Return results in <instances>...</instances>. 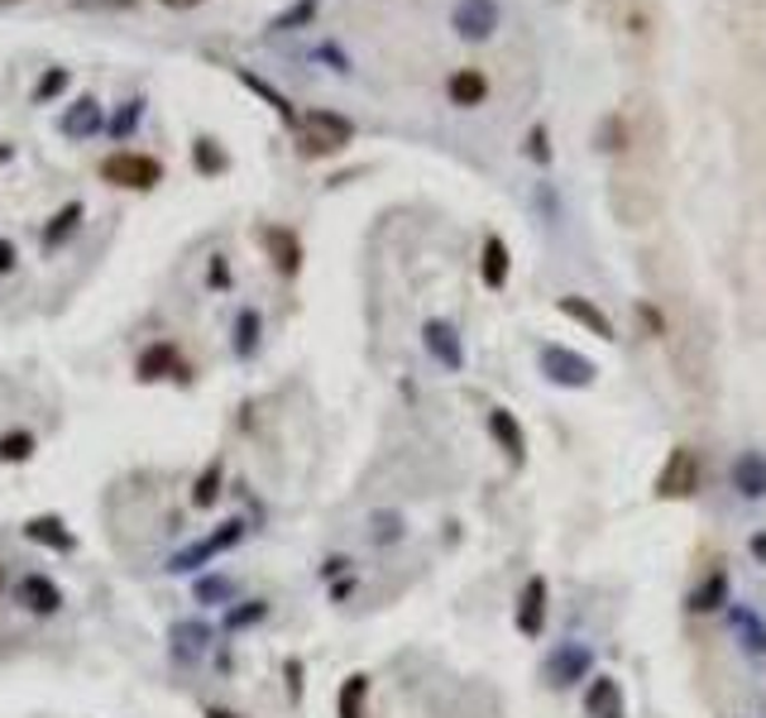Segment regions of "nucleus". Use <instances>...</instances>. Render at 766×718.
<instances>
[{"mask_svg":"<svg viewBox=\"0 0 766 718\" xmlns=\"http://www.w3.org/2000/svg\"><path fill=\"white\" fill-rule=\"evenodd\" d=\"M245 532H249V527H245V518H226V522H220V527H216V532H212V537L192 541V547H187V551H178V555H173V565H168V570H178V574H192V570H206V565H212V561H216V555H226L230 547H239V541H245Z\"/></svg>","mask_w":766,"mask_h":718,"instance_id":"obj_4","label":"nucleus"},{"mask_svg":"<svg viewBox=\"0 0 766 718\" xmlns=\"http://www.w3.org/2000/svg\"><path fill=\"white\" fill-rule=\"evenodd\" d=\"M733 628H738V637H743V651L753 661H762L766 657V622L757 618V613H747V609H738L733 613Z\"/></svg>","mask_w":766,"mask_h":718,"instance_id":"obj_25","label":"nucleus"},{"mask_svg":"<svg viewBox=\"0 0 766 718\" xmlns=\"http://www.w3.org/2000/svg\"><path fill=\"white\" fill-rule=\"evenodd\" d=\"M0 6H20V0H0Z\"/></svg>","mask_w":766,"mask_h":718,"instance_id":"obj_47","label":"nucleus"},{"mask_svg":"<svg viewBox=\"0 0 766 718\" xmlns=\"http://www.w3.org/2000/svg\"><path fill=\"white\" fill-rule=\"evenodd\" d=\"M10 594H14V603H20V609L39 613V618H53L62 609V589L48 580V574H20V580L10 584Z\"/></svg>","mask_w":766,"mask_h":718,"instance_id":"obj_8","label":"nucleus"},{"mask_svg":"<svg viewBox=\"0 0 766 718\" xmlns=\"http://www.w3.org/2000/svg\"><path fill=\"white\" fill-rule=\"evenodd\" d=\"M192 164H197L202 178H220V173L230 168V154L220 149V144H216L212 135H202L197 144H192Z\"/></svg>","mask_w":766,"mask_h":718,"instance_id":"obj_23","label":"nucleus"},{"mask_svg":"<svg viewBox=\"0 0 766 718\" xmlns=\"http://www.w3.org/2000/svg\"><path fill=\"white\" fill-rule=\"evenodd\" d=\"M0 589H10V580H6V570H0Z\"/></svg>","mask_w":766,"mask_h":718,"instance_id":"obj_46","label":"nucleus"},{"mask_svg":"<svg viewBox=\"0 0 766 718\" xmlns=\"http://www.w3.org/2000/svg\"><path fill=\"white\" fill-rule=\"evenodd\" d=\"M350 139H355V125L345 116H335V110H307V116H297L302 158H331V154H341Z\"/></svg>","mask_w":766,"mask_h":718,"instance_id":"obj_1","label":"nucleus"},{"mask_svg":"<svg viewBox=\"0 0 766 718\" xmlns=\"http://www.w3.org/2000/svg\"><path fill=\"white\" fill-rule=\"evenodd\" d=\"M10 158H14V144H0V168H6Z\"/></svg>","mask_w":766,"mask_h":718,"instance_id":"obj_44","label":"nucleus"},{"mask_svg":"<svg viewBox=\"0 0 766 718\" xmlns=\"http://www.w3.org/2000/svg\"><path fill=\"white\" fill-rule=\"evenodd\" d=\"M422 341H426V350H431V360L445 364L451 374L465 370V345H460V335H455L451 322H426V326H422Z\"/></svg>","mask_w":766,"mask_h":718,"instance_id":"obj_14","label":"nucleus"},{"mask_svg":"<svg viewBox=\"0 0 766 718\" xmlns=\"http://www.w3.org/2000/svg\"><path fill=\"white\" fill-rule=\"evenodd\" d=\"M82 216H87V206H82V201L58 206V212H53V220H48V230H43V249L68 245V239L77 235V226H82Z\"/></svg>","mask_w":766,"mask_h":718,"instance_id":"obj_20","label":"nucleus"},{"mask_svg":"<svg viewBox=\"0 0 766 718\" xmlns=\"http://www.w3.org/2000/svg\"><path fill=\"white\" fill-rule=\"evenodd\" d=\"M24 537L39 541V547H53V551H72L77 547V537L62 527V518H29L24 522Z\"/></svg>","mask_w":766,"mask_h":718,"instance_id":"obj_22","label":"nucleus"},{"mask_svg":"<svg viewBox=\"0 0 766 718\" xmlns=\"http://www.w3.org/2000/svg\"><path fill=\"white\" fill-rule=\"evenodd\" d=\"M527 158H532V164H541L547 168L551 164V135H547V125H532V130H527Z\"/></svg>","mask_w":766,"mask_h":718,"instance_id":"obj_34","label":"nucleus"},{"mask_svg":"<svg viewBox=\"0 0 766 718\" xmlns=\"http://www.w3.org/2000/svg\"><path fill=\"white\" fill-rule=\"evenodd\" d=\"M106 6H135V0H106Z\"/></svg>","mask_w":766,"mask_h":718,"instance_id":"obj_45","label":"nucleus"},{"mask_svg":"<svg viewBox=\"0 0 766 718\" xmlns=\"http://www.w3.org/2000/svg\"><path fill=\"white\" fill-rule=\"evenodd\" d=\"M173 642H178L173 651H178V657L187 661V657H202L206 642H212V632L197 628V622H178V628H173Z\"/></svg>","mask_w":766,"mask_h":718,"instance_id":"obj_29","label":"nucleus"},{"mask_svg":"<svg viewBox=\"0 0 766 718\" xmlns=\"http://www.w3.org/2000/svg\"><path fill=\"white\" fill-rule=\"evenodd\" d=\"M541 374H547L551 383H561V388H589V383L599 378L595 360H585L580 350H570V345H547L541 350Z\"/></svg>","mask_w":766,"mask_h":718,"instance_id":"obj_5","label":"nucleus"},{"mask_svg":"<svg viewBox=\"0 0 766 718\" xmlns=\"http://www.w3.org/2000/svg\"><path fill=\"white\" fill-rule=\"evenodd\" d=\"M259 245H264V254L274 259V268L283 278H297V268H302V239L287 230V226H264L259 230Z\"/></svg>","mask_w":766,"mask_h":718,"instance_id":"obj_11","label":"nucleus"},{"mask_svg":"<svg viewBox=\"0 0 766 718\" xmlns=\"http://www.w3.org/2000/svg\"><path fill=\"white\" fill-rule=\"evenodd\" d=\"M556 307H561V312L570 316V322H580L585 331H595L599 341H618V331H613V322H609V312H599L589 297H574V293H570V297L556 302Z\"/></svg>","mask_w":766,"mask_h":718,"instance_id":"obj_16","label":"nucleus"},{"mask_svg":"<svg viewBox=\"0 0 766 718\" xmlns=\"http://www.w3.org/2000/svg\"><path fill=\"white\" fill-rule=\"evenodd\" d=\"M287 695H302V661H287Z\"/></svg>","mask_w":766,"mask_h":718,"instance_id":"obj_37","label":"nucleus"},{"mask_svg":"<svg viewBox=\"0 0 766 718\" xmlns=\"http://www.w3.org/2000/svg\"><path fill=\"white\" fill-rule=\"evenodd\" d=\"M202 714H206V718H239V714H230V709H220V705H206Z\"/></svg>","mask_w":766,"mask_h":718,"instance_id":"obj_42","label":"nucleus"},{"mask_svg":"<svg viewBox=\"0 0 766 718\" xmlns=\"http://www.w3.org/2000/svg\"><path fill=\"white\" fill-rule=\"evenodd\" d=\"M724 603H728V570L714 565L705 574V584L690 594V613H714V609H724Z\"/></svg>","mask_w":766,"mask_h":718,"instance_id":"obj_19","label":"nucleus"},{"mask_svg":"<svg viewBox=\"0 0 766 718\" xmlns=\"http://www.w3.org/2000/svg\"><path fill=\"white\" fill-rule=\"evenodd\" d=\"M484 426H489L493 445L508 455V465H522V460H527V436H522V422L513 417V412H508V407H489Z\"/></svg>","mask_w":766,"mask_h":718,"instance_id":"obj_12","label":"nucleus"},{"mask_svg":"<svg viewBox=\"0 0 766 718\" xmlns=\"http://www.w3.org/2000/svg\"><path fill=\"white\" fill-rule=\"evenodd\" d=\"M139 120H144V101L135 96V101H125V106L116 110V116H110L106 130H110V139H130V135L139 130Z\"/></svg>","mask_w":766,"mask_h":718,"instance_id":"obj_32","label":"nucleus"},{"mask_svg":"<svg viewBox=\"0 0 766 718\" xmlns=\"http://www.w3.org/2000/svg\"><path fill=\"white\" fill-rule=\"evenodd\" d=\"M585 714L589 718H628V699H622V685L613 676H589V690H585Z\"/></svg>","mask_w":766,"mask_h":718,"instance_id":"obj_13","label":"nucleus"},{"mask_svg":"<svg viewBox=\"0 0 766 718\" xmlns=\"http://www.w3.org/2000/svg\"><path fill=\"white\" fill-rule=\"evenodd\" d=\"M101 183L110 187H125V191H154L164 183V164L154 154H135V149H120L101 158Z\"/></svg>","mask_w":766,"mask_h":718,"instance_id":"obj_3","label":"nucleus"},{"mask_svg":"<svg viewBox=\"0 0 766 718\" xmlns=\"http://www.w3.org/2000/svg\"><path fill=\"white\" fill-rule=\"evenodd\" d=\"M445 91H451V101L455 106H484V96H489V82H484V72L479 68H460L451 82H445Z\"/></svg>","mask_w":766,"mask_h":718,"instance_id":"obj_21","label":"nucleus"},{"mask_svg":"<svg viewBox=\"0 0 766 718\" xmlns=\"http://www.w3.org/2000/svg\"><path fill=\"white\" fill-rule=\"evenodd\" d=\"M220 479H226V465L212 460V465L197 474V484H192V508H212L220 499Z\"/></svg>","mask_w":766,"mask_h":718,"instance_id":"obj_28","label":"nucleus"},{"mask_svg":"<svg viewBox=\"0 0 766 718\" xmlns=\"http://www.w3.org/2000/svg\"><path fill=\"white\" fill-rule=\"evenodd\" d=\"M364 699H370V676H350L335 695V714L341 718H364Z\"/></svg>","mask_w":766,"mask_h":718,"instance_id":"obj_27","label":"nucleus"},{"mask_svg":"<svg viewBox=\"0 0 766 718\" xmlns=\"http://www.w3.org/2000/svg\"><path fill=\"white\" fill-rule=\"evenodd\" d=\"M235 77H239V82H245V87H249L254 96H264V101H268V106H274V110H278V116H283L287 125H293V130H297V110H293V101H287V96H283V91H274V87H268V82H264V77H254L249 68H235Z\"/></svg>","mask_w":766,"mask_h":718,"instance_id":"obj_26","label":"nucleus"},{"mask_svg":"<svg viewBox=\"0 0 766 718\" xmlns=\"http://www.w3.org/2000/svg\"><path fill=\"white\" fill-rule=\"evenodd\" d=\"M106 125V116H101V101L96 96H82V101H72V110L62 116V125L58 130L68 135V139H87V135H96Z\"/></svg>","mask_w":766,"mask_h":718,"instance_id":"obj_17","label":"nucleus"},{"mask_svg":"<svg viewBox=\"0 0 766 718\" xmlns=\"http://www.w3.org/2000/svg\"><path fill=\"white\" fill-rule=\"evenodd\" d=\"M62 91H68V68H48L39 82H35V106L53 101V96H62Z\"/></svg>","mask_w":766,"mask_h":718,"instance_id":"obj_33","label":"nucleus"},{"mask_svg":"<svg viewBox=\"0 0 766 718\" xmlns=\"http://www.w3.org/2000/svg\"><path fill=\"white\" fill-rule=\"evenodd\" d=\"M35 431H6L0 436V460H10V465H24L29 455H35Z\"/></svg>","mask_w":766,"mask_h":718,"instance_id":"obj_30","label":"nucleus"},{"mask_svg":"<svg viewBox=\"0 0 766 718\" xmlns=\"http://www.w3.org/2000/svg\"><path fill=\"white\" fill-rule=\"evenodd\" d=\"M197 599H202V603L230 599V584H226V580H197Z\"/></svg>","mask_w":766,"mask_h":718,"instance_id":"obj_36","label":"nucleus"},{"mask_svg":"<svg viewBox=\"0 0 766 718\" xmlns=\"http://www.w3.org/2000/svg\"><path fill=\"white\" fill-rule=\"evenodd\" d=\"M589 666H595V657H589L585 642H561V651L547 661V680L556 685V690H566V685L589 680Z\"/></svg>","mask_w":766,"mask_h":718,"instance_id":"obj_10","label":"nucleus"},{"mask_svg":"<svg viewBox=\"0 0 766 718\" xmlns=\"http://www.w3.org/2000/svg\"><path fill=\"white\" fill-rule=\"evenodd\" d=\"M322 58H326V62H335V72H350V62L341 58V48H331V43H326V48H322Z\"/></svg>","mask_w":766,"mask_h":718,"instance_id":"obj_40","label":"nucleus"},{"mask_svg":"<svg viewBox=\"0 0 766 718\" xmlns=\"http://www.w3.org/2000/svg\"><path fill=\"white\" fill-rule=\"evenodd\" d=\"M699 484H705V465H699V451L695 445H676V451L666 455V465L657 474V499L661 503H680V499H695Z\"/></svg>","mask_w":766,"mask_h":718,"instance_id":"obj_2","label":"nucleus"},{"mask_svg":"<svg viewBox=\"0 0 766 718\" xmlns=\"http://www.w3.org/2000/svg\"><path fill=\"white\" fill-rule=\"evenodd\" d=\"M547 613H551V584H547V574H532L518 594V632L541 637L547 632Z\"/></svg>","mask_w":766,"mask_h":718,"instance_id":"obj_6","label":"nucleus"},{"mask_svg":"<svg viewBox=\"0 0 766 718\" xmlns=\"http://www.w3.org/2000/svg\"><path fill=\"white\" fill-rule=\"evenodd\" d=\"M345 565H350V561H345V555H331V561L322 565V574H326V580H331V574H341Z\"/></svg>","mask_w":766,"mask_h":718,"instance_id":"obj_41","label":"nucleus"},{"mask_svg":"<svg viewBox=\"0 0 766 718\" xmlns=\"http://www.w3.org/2000/svg\"><path fill=\"white\" fill-rule=\"evenodd\" d=\"M259 331H264L259 312H254V307H239V316H235V341H230L239 360H254V350H259Z\"/></svg>","mask_w":766,"mask_h":718,"instance_id":"obj_24","label":"nucleus"},{"mask_svg":"<svg viewBox=\"0 0 766 718\" xmlns=\"http://www.w3.org/2000/svg\"><path fill=\"white\" fill-rule=\"evenodd\" d=\"M168 10H192V6H202V0H164Z\"/></svg>","mask_w":766,"mask_h":718,"instance_id":"obj_43","label":"nucleus"},{"mask_svg":"<svg viewBox=\"0 0 766 718\" xmlns=\"http://www.w3.org/2000/svg\"><path fill=\"white\" fill-rule=\"evenodd\" d=\"M135 374H139L144 383H164V378L187 383V374H192V370L183 364V355H178V345H173V341H154L149 350H139Z\"/></svg>","mask_w":766,"mask_h":718,"instance_id":"obj_7","label":"nucleus"},{"mask_svg":"<svg viewBox=\"0 0 766 718\" xmlns=\"http://www.w3.org/2000/svg\"><path fill=\"white\" fill-rule=\"evenodd\" d=\"M733 489L743 499H766V451H743L733 460Z\"/></svg>","mask_w":766,"mask_h":718,"instance_id":"obj_15","label":"nucleus"},{"mask_svg":"<svg viewBox=\"0 0 766 718\" xmlns=\"http://www.w3.org/2000/svg\"><path fill=\"white\" fill-rule=\"evenodd\" d=\"M264 613H268V603H264V599H249L245 609H230V613H226V628L239 632V628H249V622H259Z\"/></svg>","mask_w":766,"mask_h":718,"instance_id":"obj_35","label":"nucleus"},{"mask_svg":"<svg viewBox=\"0 0 766 718\" xmlns=\"http://www.w3.org/2000/svg\"><path fill=\"white\" fill-rule=\"evenodd\" d=\"M316 6H322V0H297V6H287L283 14H274V35H287V29H302V24H312L316 20Z\"/></svg>","mask_w":766,"mask_h":718,"instance_id":"obj_31","label":"nucleus"},{"mask_svg":"<svg viewBox=\"0 0 766 718\" xmlns=\"http://www.w3.org/2000/svg\"><path fill=\"white\" fill-rule=\"evenodd\" d=\"M10 268H14V245L10 239H0V274H10Z\"/></svg>","mask_w":766,"mask_h":718,"instance_id":"obj_39","label":"nucleus"},{"mask_svg":"<svg viewBox=\"0 0 766 718\" xmlns=\"http://www.w3.org/2000/svg\"><path fill=\"white\" fill-rule=\"evenodd\" d=\"M451 24H455L460 39L479 43V39H489L493 29H499V6H493V0H460L455 14H451Z\"/></svg>","mask_w":766,"mask_h":718,"instance_id":"obj_9","label":"nucleus"},{"mask_svg":"<svg viewBox=\"0 0 766 718\" xmlns=\"http://www.w3.org/2000/svg\"><path fill=\"white\" fill-rule=\"evenodd\" d=\"M508 268H513V259H508V245H503V235H489L484 239V254H479V278H484V287H499L508 283Z\"/></svg>","mask_w":766,"mask_h":718,"instance_id":"obj_18","label":"nucleus"},{"mask_svg":"<svg viewBox=\"0 0 766 718\" xmlns=\"http://www.w3.org/2000/svg\"><path fill=\"white\" fill-rule=\"evenodd\" d=\"M230 283V274H226V259H220V254H216V259H212V287H226Z\"/></svg>","mask_w":766,"mask_h":718,"instance_id":"obj_38","label":"nucleus"}]
</instances>
